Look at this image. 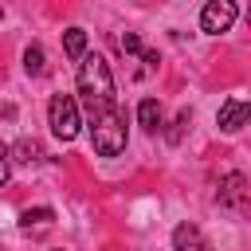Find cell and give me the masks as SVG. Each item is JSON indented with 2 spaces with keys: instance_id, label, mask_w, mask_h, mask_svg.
Returning a JSON list of instances; mask_svg holds the SVG:
<instances>
[{
  "instance_id": "5bb4252c",
  "label": "cell",
  "mask_w": 251,
  "mask_h": 251,
  "mask_svg": "<svg viewBox=\"0 0 251 251\" xmlns=\"http://www.w3.org/2000/svg\"><path fill=\"white\" fill-rule=\"evenodd\" d=\"M8 176H12V157H8V145L0 141V188L8 184Z\"/></svg>"
},
{
  "instance_id": "7a4b0ae2",
  "label": "cell",
  "mask_w": 251,
  "mask_h": 251,
  "mask_svg": "<svg viewBox=\"0 0 251 251\" xmlns=\"http://www.w3.org/2000/svg\"><path fill=\"white\" fill-rule=\"evenodd\" d=\"M47 122H51V133L59 137V141H75L78 137V102L71 98V94H51V102H47Z\"/></svg>"
},
{
  "instance_id": "4fadbf2b",
  "label": "cell",
  "mask_w": 251,
  "mask_h": 251,
  "mask_svg": "<svg viewBox=\"0 0 251 251\" xmlns=\"http://www.w3.org/2000/svg\"><path fill=\"white\" fill-rule=\"evenodd\" d=\"M122 51H126V55H141V35H137V31H126V35H122Z\"/></svg>"
},
{
  "instance_id": "8fae6325",
  "label": "cell",
  "mask_w": 251,
  "mask_h": 251,
  "mask_svg": "<svg viewBox=\"0 0 251 251\" xmlns=\"http://www.w3.org/2000/svg\"><path fill=\"white\" fill-rule=\"evenodd\" d=\"M16 153H20L16 161H39V157H43V149H39L35 141H27V137H24L20 145H16Z\"/></svg>"
},
{
  "instance_id": "9c48e42d",
  "label": "cell",
  "mask_w": 251,
  "mask_h": 251,
  "mask_svg": "<svg viewBox=\"0 0 251 251\" xmlns=\"http://www.w3.org/2000/svg\"><path fill=\"white\" fill-rule=\"evenodd\" d=\"M51 220H55V208H24V212H20V227H24V231L47 227Z\"/></svg>"
},
{
  "instance_id": "ba28073f",
  "label": "cell",
  "mask_w": 251,
  "mask_h": 251,
  "mask_svg": "<svg viewBox=\"0 0 251 251\" xmlns=\"http://www.w3.org/2000/svg\"><path fill=\"white\" fill-rule=\"evenodd\" d=\"M63 51H67V59L78 63V59L86 55V31H82V27H67V31H63Z\"/></svg>"
},
{
  "instance_id": "5b68a950",
  "label": "cell",
  "mask_w": 251,
  "mask_h": 251,
  "mask_svg": "<svg viewBox=\"0 0 251 251\" xmlns=\"http://www.w3.org/2000/svg\"><path fill=\"white\" fill-rule=\"evenodd\" d=\"M216 196H220L224 208H239V212H243V208H247V176H243V173H227V176L220 180V192H216Z\"/></svg>"
},
{
  "instance_id": "277c9868",
  "label": "cell",
  "mask_w": 251,
  "mask_h": 251,
  "mask_svg": "<svg viewBox=\"0 0 251 251\" xmlns=\"http://www.w3.org/2000/svg\"><path fill=\"white\" fill-rule=\"evenodd\" d=\"M247 122H251V106H247L243 98H227V102H220L216 126H220L224 133H239V129H243Z\"/></svg>"
},
{
  "instance_id": "2e32d148",
  "label": "cell",
  "mask_w": 251,
  "mask_h": 251,
  "mask_svg": "<svg viewBox=\"0 0 251 251\" xmlns=\"http://www.w3.org/2000/svg\"><path fill=\"white\" fill-rule=\"evenodd\" d=\"M0 16H4V8H0Z\"/></svg>"
},
{
  "instance_id": "3957f363",
  "label": "cell",
  "mask_w": 251,
  "mask_h": 251,
  "mask_svg": "<svg viewBox=\"0 0 251 251\" xmlns=\"http://www.w3.org/2000/svg\"><path fill=\"white\" fill-rule=\"evenodd\" d=\"M235 16H239L235 0H208L204 12H200V31L204 35H220V31H227L235 24Z\"/></svg>"
},
{
  "instance_id": "9a60e30c",
  "label": "cell",
  "mask_w": 251,
  "mask_h": 251,
  "mask_svg": "<svg viewBox=\"0 0 251 251\" xmlns=\"http://www.w3.org/2000/svg\"><path fill=\"white\" fill-rule=\"evenodd\" d=\"M141 63H145V67H157V63H161V55H157V51H145V47H141Z\"/></svg>"
},
{
  "instance_id": "8992f818",
  "label": "cell",
  "mask_w": 251,
  "mask_h": 251,
  "mask_svg": "<svg viewBox=\"0 0 251 251\" xmlns=\"http://www.w3.org/2000/svg\"><path fill=\"white\" fill-rule=\"evenodd\" d=\"M173 251H216L208 239H204V231L196 227V224H176L173 227Z\"/></svg>"
},
{
  "instance_id": "7c38bea8",
  "label": "cell",
  "mask_w": 251,
  "mask_h": 251,
  "mask_svg": "<svg viewBox=\"0 0 251 251\" xmlns=\"http://www.w3.org/2000/svg\"><path fill=\"white\" fill-rule=\"evenodd\" d=\"M188 122H192V114H188V110H180V118H176V122H173V129H169V141H173V145L184 137V126H188Z\"/></svg>"
},
{
  "instance_id": "52a82bcc",
  "label": "cell",
  "mask_w": 251,
  "mask_h": 251,
  "mask_svg": "<svg viewBox=\"0 0 251 251\" xmlns=\"http://www.w3.org/2000/svg\"><path fill=\"white\" fill-rule=\"evenodd\" d=\"M137 122H141V129H145V133H157V129L165 126L161 102H157V98H141V102H137Z\"/></svg>"
},
{
  "instance_id": "30bf717a",
  "label": "cell",
  "mask_w": 251,
  "mask_h": 251,
  "mask_svg": "<svg viewBox=\"0 0 251 251\" xmlns=\"http://www.w3.org/2000/svg\"><path fill=\"white\" fill-rule=\"evenodd\" d=\"M24 71H27L31 78H39V75L47 71V63H43V47H39V43H31V47L24 51Z\"/></svg>"
},
{
  "instance_id": "6da1fadb",
  "label": "cell",
  "mask_w": 251,
  "mask_h": 251,
  "mask_svg": "<svg viewBox=\"0 0 251 251\" xmlns=\"http://www.w3.org/2000/svg\"><path fill=\"white\" fill-rule=\"evenodd\" d=\"M78 94L90 118V145L98 157H118L126 153V114L118 106L114 75L110 63L98 51H86L78 59Z\"/></svg>"
}]
</instances>
